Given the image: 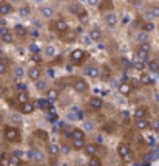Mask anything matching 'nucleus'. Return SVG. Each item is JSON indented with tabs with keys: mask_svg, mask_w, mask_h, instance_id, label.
I'll return each instance as SVG.
<instances>
[{
	"mask_svg": "<svg viewBox=\"0 0 159 166\" xmlns=\"http://www.w3.org/2000/svg\"><path fill=\"white\" fill-rule=\"evenodd\" d=\"M3 138H5V141H8L11 144H17V143H22V132L16 126H5Z\"/></svg>",
	"mask_w": 159,
	"mask_h": 166,
	"instance_id": "obj_1",
	"label": "nucleus"
},
{
	"mask_svg": "<svg viewBox=\"0 0 159 166\" xmlns=\"http://www.w3.org/2000/svg\"><path fill=\"white\" fill-rule=\"evenodd\" d=\"M70 61H71V64L76 65V67L82 65V64L87 61V51L82 50V48H76V50H73L71 55H70Z\"/></svg>",
	"mask_w": 159,
	"mask_h": 166,
	"instance_id": "obj_2",
	"label": "nucleus"
},
{
	"mask_svg": "<svg viewBox=\"0 0 159 166\" xmlns=\"http://www.w3.org/2000/svg\"><path fill=\"white\" fill-rule=\"evenodd\" d=\"M117 155H119V158L122 160V161H130L131 160V147H130V144L127 143V141H120L119 144H117Z\"/></svg>",
	"mask_w": 159,
	"mask_h": 166,
	"instance_id": "obj_3",
	"label": "nucleus"
},
{
	"mask_svg": "<svg viewBox=\"0 0 159 166\" xmlns=\"http://www.w3.org/2000/svg\"><path fill=\"white\" fill-rule=\"evenodd\" d=\"M71 87H73V90H74L76 93H85V92L90 89V85H88L87 79H85V78H82V76L74 78V81H73Z\"/></svg>",
	"mask_w": 159,
	"mask_h": 166,
	"instance_id": "obj_4",
	"label": "nucleus"
},
{
	"mask_svg": "<svg viewBox=\"0 0 159 166\" xmlns=\"http://www.w3.org/2000/svg\"><path fill=\"white\" fill-rule=\"evenodd\" d=\"M51 28H53L54 33H57V34H67L68 30H70L68 24H67L63 19H57V20H54V22L51 24Z\"/></svg>",
	"mask_w": 159,
	"mask_h": 166,
	"instance_id": "obj_5",
	"label": "nucleus"
},
{
	"mask_svg": "<svg viewBox=\"0 0 159 166\" xmlns=\"http://www.w3.org/2000/svg\"><path fill=\"white\" fill-rule=\"evenodd\" d=\"M34 110H36V104L31 101H25L17 106V112L20 115H31V113H34Z\"/></svg>",
	"mask_w": 159,
	"mask_h": 166,
	"instance_id": "obj_6",
	"label": "nucleus"
},
{
	"mask_svg": "<svg viewBox=\"0 0 159 166\" xmlns=\"http://www.w3.org/2000/svg\"><path fill=\"white\" fill-rule=\"evenodd\" d=\"M150 53H151V45H150V42L141 44V45L137 47V50H136V55H137L139 59H145Z\"/></svg>",
	"mask_w": 159,
	"mask_h": 166,
	"instance_id": "obj_7",
	"label": "nucleus"
},
{
	"mask_svg": "<svg viewBox=\"0 0 159 166\" xmlns=\"http://www.w3.org/2000/svg\"><path fill=\"white\" fill-rule=\"evenodd\" d=\"M28 79L30 81H33V82H36V81H39L40 78H42V68L39 67V65H33V67H30V70H28Z\"/></svg>",
	"mask_w": 159,
	"mask_h": 166,
	"instance_id": "obj_8",
	"label": "nucleus"
},
{
	"mask_svg": "<svg viewBox=\"0 0 159 166\" xmlns=\"http://www.w3.org/2000/svg\"><path fill=\"white\" fill-rule=\"evenodd\" d=\"M0 39H2L5 44H13L14 42V36H13V33L8 27H0Z\"/></svg>",
	"mask_w": 159,
	"mask_h": 166,
	"instance_id": "obj_9",
	"label": "nucleus"
},
{
	"mask_svg": "<svg viewBox=\"0 0 159 166\" xmlns=\"http://www.w3.org/2000/svg\"><path fill=\"white\" fill-rule=\"evenodd\" d=\"M11 13H14V7L8 0H0V16L5 17V16H10Z\"/></svg>",
	"mask_w": 159,
	"mask_h": 166,
	"instance_id": "obj_10",
	"label": "nucleus"
},
{
	"mask_svg": "<svg viewBox=\"0 0 159 166\" xmlns=\"http://www.w3.org/2000/svg\"><path fill=\"white\" fill-rule=\"evenodd\" d=\"M84 73H85V76H90V78L96 79V78H99L100 68H99L96 64H91V65H87V67L84 68Z\"/></svg>",
	"mask_w": 159,
	"mask_h": 166,
	"instance_id": "obj_11",
	"label": "nucleus"
},
{
	"mask_svg": "<svg viewBox=\"0 0 159 166\" xmlns=\"http://www.w3.org/2000/svg\"><path fill=\"white\" fill-rule=\"evenodd\" d=\"M117 90H119V93H120V95H124V96H130V95H131V92H133V84H131V82H128V81H122V82L119 84Z\"/></svg>",
	"mask_w": 159,
	"mask_h": 166,
	"instance_id": "obj_12",
	"label": "nucleus"
},
{
	"mask_svg": "<svg viewBox=\"0 0 159 166\" xmlns=\"http://www.w3.org/2000/svg\"><path fill=\"white\" fill-rule=\"evenodd\" d=\"M28 155H30V158H31L34 163H42V161L45 160V152H43V151H40V149L30 151V152H28Z\"/></svg>",
	"mask_w": 159,
	"mask_h": 166,
	"instance_id": "obj_13",
	"label": "nucleus"
},
{
	"mask_svg": "<svg viewBox=\"0 0 159 166\" xmlns=\"http://www.w3.org/2000/svg\"><path fill=\"white\" fill-rule=\"evenodd\" d=\"M84 154L90 158V157H94V155H97V144L96 143H85V146H84Z\"/></svg>",
	"mask_w": 159,
	"mask_h": 166,
	"instance_id": "obj_14",
	"label": "nucleus"
},
{
	"mask_svg": "<svg viewBox=\"0 0 159 166\" xmlns=\"http://www.w3.org/2000/svg\"><path fill=\"white\" fill-rule=\"evenodd\" d=\"M88 104H90V107L93 109V110H100L102 107H104V99L100 98V96H91L90 98V101H88Z\"/></svg>",
	"mask_w": 159,
	"mask_h": 166,
	"instance_id": "obj_15",
	"label": "nucleus"
},
{
	"mask_svg": "<svg viewBox=\"0 0 159 166\" xmlns=\"http://www.w3.org/2000/svg\"><path fill=\"white\" fill-rule=\"evenodd\" d=\"M82 11H85V8H84L80 3H77V2H73V3H70V5H68V13H70V14L80 16V14H82Z\"/></svg>",
	"mask_w": 159,
	"mask_h": 166,
	"instance_id": "obj_16",
	"label": "nucleus"
},
{
	"mask_svg": "<svg viewBox=\"0 0 159 166\" xmlns=\"http://www.w3.org/2000/svg\"><path fill=\"white\" fill-rule=\"evenodd\" d=\"M104 20H105V24L110 27V28H114L116 27V24H117V16L114 14V13H105V16H104Z\"/></svg>",
	"mask_w": 159,
	"mask_h": 166,
	"instance_id": "obj_17",
	"label": "nucleus"
},
{
	"mask_svg": "<svg viewBox=\"0 0 159 166\" xmlns=\"http://www.w3.org/2000/svg\"><path fill=\"white\" fill-rule=\"evenodd\" d=\"M70 140H79V138H85V130L80 127H73L71 132L68 133Z\"/></svg>",
	"mask_w": 159,
	"mask_h": 166,
	"instance_id": "obj_18",
	"label": "nucleus"
},
{
	"mask_svg": "<svg viewBox=\"0 0 159 166\" xmlns=\"http://www.w3.org/2000/svg\"><path fill=\"white\" fill-rule=\"evenodd\" d=\"M88 37H90V41H91V42H99V41L102 39V31H100L97 27H93V28L90 30Z\"/></svg>",
	"mask_w": 159,
	"mask_h": 166,
	"instance_id": "obj_19",
	"label": "nucleus"
},
{
	"mask_svg": "<svg viewBox=\"0 0 159 166\" xmlns=\"http://www.w3.org/2000/svg\"><path fill=\"white\" fill-rule=\"evenodd\" d=\"M150 126H151V123H150L147 118H144V120H136V121H134V127H136L137 130H147V129H150Z\"/></svg>",
	"mask_w": 159,
	"mask_h": 166,
	"instance_id": "obj_20",
	"label": "nucleus"
},
{
	"mask_svg": "<svg viewBox=\"0 0 159 166\" xmlns=\"http://www.w3.org/2000/svg\"><path fill=\"white\" fill-rule=\"evenodd\" d=\"M147 115H148V109L144 107V106H141L134 110V118L136 120H144V118H147Z\"/></svg>",
	"mask_w": 159,
	"mask_h": 166,
	"instance_id": "obj_21",
	"label": "nucleus"
},
{
	"mask_svg": "<svg viewBox=\"0 0 159 166\" xmlns=\"http://www.w3.org/2000/svg\"><path fill=\"white\" fill-rule=\"evenodd\" d=\"M10 120H11L13 126H16V127L23 124V118H22V115H20L19 112H14V113H11V115H10Z\"/></svg>",
	"mask_w": 159,
	"mask_h": 166,
	"instance_id": "obj_22",
	"label": "nucleus"
},
{
	"mask_svg": "<svg viewBox=\"0 0 159 166\" xmlns=\"http://www.w3.org/2000/svg\"><path fill=\"white\" fill-rule=\"evenodd\" d=\"M47 152H48L50 157H57V155L60 154V151H59V144H57V143H50L48 147H47Z\"/></svg>",
	"mask_w": 159,
	"mask_h": 166,
	"instance_id": "obj_23",
	"label": "nucleus"
},
{
	"mask_svg": "<svg viewBox=\"0 0 159 166\" xmlns=\"http://www.w3.org/2000/svg\"><path fill=\"white\" fill-rule=\"evenodd\" d=\"M45 96H47V99H48L50 103L57 101V98H59V90H56V89H48V90L45 92Z\"/></svg>",
	"mask_w": 159,
	"mask_h": 166,
	"instance_id": "obj_24",
	"label": "nucleus"
},
{
	"mask_svg": "<svg viewBox=\"0 0 159 166\" xmlns=\"http://www.w3.org/2000/svg\"><path fill=\"white\" fill-rule=\"evenodd\" d=\"M14 33L17 36H20V37H25L28 34V30H26V27L23 24H17V25H14Z\"/></svg>",
	"mask_w": 159,
	"mask_h": 166,
	"instance_id": "obj_25",
	"label": "nucleus"
},
{
	"mask_svg": "<svg viewBox=\"0 0 159 166\" xmlns=\"http://www.w3.org/2000/svg\"><path fill=\"white\" fill-rule=\"evenodd\" d=\"M34 89L37 90V92H47L48 90V82L45 81V79H39V81H36L34 82Z\"/></svg>",
	"mask_w": 159,
	"mask_h": 166,
	"instance_id": "obj_26",
	"label": "nucleus"
},
{
	"mask_svg": "<svg viewBox=\"0 0 159 166\" xmlns=\"http://www.w3.org/2000/svg\"><path fill=\"white\" fill-rule=\"evenodd\" d=\"M40 16L45 17V19H51L54 16V10L51 7H42L40 8Z\"/></svg>",
	"mask_w": 159,
	"mask_h": 166,
	"instance_id": "obj_27",
	"label": "nucleus"
},
{
	"mask_svg": "<svg viewBox=\"0 0 159 166\" xmlns=\"http://www.w3.org/2000/svg\"><path fill=\"white\" fill-rule=\"evenodd\" d=\"M10 70V61L6 58L0 59V75H6Z\"/></svg>",
	"mask_w": 159,
	"mask_h": 166,
	"instance_id": "obj_28",
	"label": "nucleus"
},
{
	"mask_svg": "<svg viewBox=\"0 0 159 166\" xmlns=\"http://www.w3.org/2000/svg\"><path fill=\"white\" fill-rule=\"evenodd\" d=\"M85 138H79V140H71V147L73 149H77V151H80V149H84V146H85Z\"/></svg>",
	"mask_w": 159,
	"mask_h": 166,
	"instance_id": "obj_29",
	"label": "nucleus"
},
{
	"mask_svg": "<svg viewBox=\"0 0 159 166\" xmlns=\"http://www.w3.org/2000/svg\"><path fill=\"white\" fill-rule=\"evenodd\" d=\"M0 166H11L8 152H0Z\"/></svg>",
	"mask_w": 159,
	"mask_h": 166,
	"instance_id": "obj_30",
	"label": "nucleus"
},
{
	"mask_svg": "<svg viewBox=\"0 0 159 166\" xmlns=\"http://www.w3.org/2000/svg\"><path fill=\"white\" fill-rule=\"evenodd\" d=\"M16 101H19V104H20V103H25V101H30V95H28V92H17V95H16Z\"/></svg>",
	"mask_w": 159,
	"mask_h": 166,
	"instance_id": "obj_31",
	"label": "nucleus"
},
{
	"mask_svg": "<svg viewBox=\"0 0 159 166\" xmlns=\"http://www.w3.org/2000/svg\"><path fill=\"white\" fill-rule=\"evenodd\" d=\"M147 16L151 19H159V7H151L147 11Z\"/></svg>",
	"mask_w": 159,
	"mask_h": 166,
	"instance_id": "obj_32",
	"label": "nucleus"
},
{
	"mask_svg": "<svg viewBox=\"0 0 159 166\" xmlns=\"http://www.w3.org/2000/svg\"><path fill=\"white\" fill-rule=\"evenodd\" d=\"M87 166H102V160H100L97 155L90 157V158H88V164H87Z\"/></svg>",
	"mask_w": 159,
	"mask_h": 166,
	"instance_id": "obj_33",
	"label": "nucleus"
},
{
	"mask_svg": "<svg viewBox=\"0 0 159 166\" xmlns=\"http://www.w3.org/2000/svg\"><path fill=\"white\" fill-rule=\"evenodd\" d=\"M10 163H11V164H14V166H23L22 158H17V157H16V155H13V154H10Z\"/></svg>",
	"mask_w": 159,
	"mask_h": 166,
	"instance_id": "obj_34",
	"label": "nucleus"
},
{
	"mask_svg": "<svg viewBox=\"0 0 159 166\" xmlns=\"http://www.w3.org/2000/svg\"><path fill=\"white\" fill-rule=\"evenodd\" d=\"M154 30V24L153 22H145V24H142V31L144 33H150V31H153Z\"/></svg>",
	"mask_w": 159,
	"mask_h": 166,
	"instance_id": "obj_35",
	"label": "nucleus"
},
{
	"mask_svg": "<svg viewBox=\"0 0 159 166\" xmlns=\"http://www.w3.org/2000/svg\"><path fill=\"white\" fill-rule=\"evenodd\" d=\"M54 55H56V48H54L53 45H47V47H45V56L51 58V56H54Z\"/></svg>",
	"mask_w": 159,
	"mask_h": 166,
	"instance_id": "obj_36",
	"label": "nucleus"
},
{
	"mask_svg": "<svg viewBox=\"0 0 159 166\" xmlns=\"http://www.w3.org/2000/svg\"><path fill=\"white\" fill-rule=\"evenodd\" d=\"M13 75H14L16 79H22V76H23V68H22V67H14Z\"/></svg>",
	"mask_w": 159,
	"mask_h": 166,
	"instance_id": "obj_37",
	"label": "nucleus"
},
{
	"mask_svg": "<svg viewBox=\"0 0 159 166\" xmlns=\"http://www.w3.org/2000/svg\"><path fill=\"white\" fill-rule=\"evenodd\" d=\"M148 68H150L151 72H156V73H157V72H159V62H157V61H150V62H148Z\"/></svg>",
	"mask_w": 159,
	"mask_h": 166,
	"instance_id": "obj_38",
	"label": "nucleus"
},
{
	"mask_svg": "<svg viewBox=\"0 0 159 166\" xmlns=\"http://www.w3.org/2000/svg\"><path fill=\"white\" fill-rule=\"evenodd\" d=\"M137 41H139L141 44H144V42H148V33H144V31H141V33L137 34Z\"/></svg>",
	"mask_w": 159,
	"mask_h": 166,
	"instance_id": "obj_39",
	"label": "nucleus"
},
{
	"mask_svg": "<svg viewBox=\"0 0 159 166\" xmlns=\"http://www.w3.org/2000/svg\"><path fill=\"white\" fill-rule=\"evenodd\" d=\"M141 82H142V84H151L153 81H151V78L148 76V73H142V75H141Z\"/></svg>",
	"mask_w": 159,
	"mask_h": 166,
	"instance_id": "obj_40",
	"label": "nucleus"
},
{
	"mask_svg": "<svg viewBox=\"0 0 159 166\" xmlns=\"http://www.w3.org/2000/svg\"><path fill=\"white\" fill-rule=\"evenodd\" d=\"M59 151H60L62 154H70V152H71V147H70L67 143H63V144L59 146Z\"/></svg>",
	"mask_w": 159,
	"mask_h": 166,
	"instance_id": "obj_41",
	"label": "nucleus"
},
{
	"mask_svg": "<svg viewBox=\"0 0 159 166\" xmlns=\"http://www.w3.org/2000/svg\"><path fill=\"white\" fill-rule=\"evenodd\" d=\"M48 104H50V101H48V99H43V98H42V99H37V106H39L40 109H47V107H48Z\"/></svg>",
	"mask_w": 159,
	"mask_h": 166,
	"instance_id": "obj_42",
	"label": "nucleus"
},
{
	"mask_svg": "<svg viewBox=\"0 0 159 166\" xmlns=\"http://www.w3.org/2000/svg\"><path fill=\"white\" fill-rule=\"evenodd\" d=\"M19 13H20V16H23V17H26L30 13H31V10H30V7H22L20 10H19Z\"/></svg>",
	"mask_w": 159,
	"mask_h": 166,
	"instance_id": "obj_43",
	"label": "nucleus"
},
{
	"mask_svg": "<svg viewBox=\"0 0 159 166\" xmlns=\"http://www.w3.org/2000/svg\"><path fill=\"white\" fill-rule=\"evenodd\" d=\"M150 127H151L156 133H159V118H156V120L151 123V126H150Z\"/></svg>",
	"mask_w": 159,
	"mask_h": 166,
	"instance_id": "obj_44",
	"label": "nucleus"
},
{
	"mask_svg": "<svg viewBox=\"0 0 159 166\" xmlns=\"http://www.w3.org/2000/svg\"><path fill=\"white\" fill-rule=\"evenodd\" d=\"M99 76H100V79H102V81H105V82H107V81H110V70L107 68V72H105V73H99Z\"/></svg>",
	"mask_w": 159,
	"mask_h": 166,
	"instance_id": "obj_45",
	"label": "nucleus"
},
{
	"mask_svg": "<svg viewBox=\"0 0 159 166\" xmlns=\"http://www.w3.org/2000/svg\"><path fill=\"white\" fill-rule=\"evenodd\" d=\"M77 17H79V20H80V22H84V24H85V22L88 20V13H87V10H85V11H82V14H80V16H77Z\"/></svg>",
	"mask_w": 159,
	"mask_h": 166,
	"instance_id": "obj_46",
	"label": "nucleus"
},
{
	"mask_svg": "<svg viewBox=\"0 0 159 166\" xmlns=\"http://www.w3.org/2000/svg\"><path fill=\"white\" fill-rule=\"evenodd\" d=\"M36 135H40V137H42L40 140H43V141H47V140H48V133H47V132H42V130H37V132H36Z\"/></svg>",
	"mask_w": 159,
	"mask_h": 166,
	"instance_id": "obj_47",
	"label": "nucleus"
},
{
	"mask_svg": "<svg viewBox=\"0 0 159 166\" xmlns=\"http://www.w3.org/2000/svg\"><path fill=\"white\" fill-rule=\"evenodd\" d=\"M11 154H13V155H16L17 158H22V157H23V151H20V149H14Z\"/></svg>",
	"mask_w": 159,
	"mask_h": 166,
	"instance_id": "obj_48",
	"label": "nucleus"
},
{
	"mask_svg": "<svg viewBox=\"0 0 159 166\" xmlns=\"http://www.w3.org/2000/svg\"><path fill=\"white\" fill-rule=\"evenodd\" d=\"M73 112H76V113H80V110L79 109H76V107H73ZM71 118L74 120V115H71ZM84 118V115H76V120H82Z\"/></svg>",
	"mask_w": 159,
	"mask_h": 166,
	"instance_id": "obj_49",
	"label": "nucleus"
},
{
	"mask_svg": "<svg viewBox=\"0 0 159 166\" xmlns=\"http://www.w3.org/2000/svg\"><path fill=\"white\" fill-rule=\"evenodd\" d=\"M120 62H122L124 67H133V64H131L128 59H125V58H120Z\"/></svg>",
	"mask_w": 159,
	"mask_h": 166,
	"instance_id": "obj_50",
	"label": "nucleus"
},
{
	"mask_svg": "<svg viewBox=\"0 0 159 166\" xmlns=\"http://www.w3.org/2000/svg\"><path fill=\"white\" fill-rule=\"evenodd\" d=\"M16 90H17V92H26V85H25V84H17V85H16Z\"/></svg>",
	"mask_w": 159,
	"mask_h": 166,
	"instance_id": "obj_51",
	"label": "nucleus"
},
{
	"mask_svg": "<svg viewBox=\"0 0 159 166\" xmlns=\"http://www.w3.org/2000/svg\"><path fill=\"white\" fill-rule=\"evenodd\" d=\"M87 2H88V5H90V7H99L100 0H87Z\"/></svg>",
	"mask_w": 159,
	"mask_h": 166,
	"instance_id": "obj_52",
	"label": "nucleus"
},
{
	"mask_svg": "<svg viewBox=\"0 0 159 166\" xmlns=\"http://www.w3.org/2000/svg\"><path fill=\"white\" fill-rule=\"evenodd\" d=\"M84 126H85V130H93V123L85 121V123H84Z\"/></svg>",
	"mask_w": 159,
	"mask_h": 166,
	"instance_id": "obj_53",
	"label": "nucleus"
},
{
	"mask_svg": "<svg viewBox=\"0 0 159 166\" xmlns=\"http://www.w3.org/2000/svg\"><path fill=\"white\" fill-rule=\"evenodd\" d=\"M5 123V115H3V112L0 110V124H3Z\"/></svg>",
	"mask_w": 159,
	"mask_h": 166,
	"instance_id": "obj_54",
	"label": "nucleus"
},
{
	"mask_svg": "<svg viewBox=\"0 0 159 166\" xmlns=\"http://www.w3.org/2000/svg\"><path fill=\"white\" fill-rule=\"evenodd\" d=\"M8 2L11 3V2H20V0H8Z\"/></svg>",
	"mask_w": 159,
	"mask_h": 166,
	"instance_id": "obj_55",
	"label": "nucleus"
},
{
	"mask_svg": "<svg viewBox=\"0 0 159 166\" xmlns=\"http://www.w3.org/2000/svg\"><path fill=\"white\" fill-rule=\"evenodd\" d=\"M36 2H40V0H36Z\"/></svg>",
	"mask_w": 159,
	"mask_h": 166,
	"instance_id": "obj_56",
	"label": "nucleus"
},
{
	"mask_svg": "<svg viewBox=\"0 0 159 166\" xmlns=\"http://www.w3.org/2000/svg\"><path fill=\"white\" fill-rule=\"evenodd\" d=\"M0 53H2V50H0Z\"/></svg>",
	"mask_w": 159,
	"mask_h": 166,
	"instance_id": "obj_57",
	"label": "nucleus"
},
{
	"mask_svg": "<svg viewBox=\"0 0 159 166\" xmlns=\"http://www.w3.org/2000/svg\"><path fill=\"white\" fill-rule=\"evenodd\" d=\"M0 152H2V149H0Z\"/></svg>",
	"mask_w": 159,
	"mask_h": 166,
	"instance_id": "obj_58",
	"label": "nucleus"
}]
</instances>
